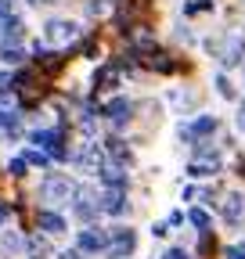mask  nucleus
Returning a JSON list of instances; mask_svg holds the SVG:
<instances>
[{
	"label": "nucleus",
	"instance_id": "obj_1",
	"mask_svg": "<svg viewBox=\"0 0 245 259\" xmlns=\"http://www.w3.org/2000/svg\"><path fill=\"white\" fill-rule=\"evenodd\" d=\"M134 248H137V234L130 227H112L108 231V248H105L108 259H127V255H134Z\"/></svg>",
	"mask_w": 245,
	"mask_h": 259
},
{
	"label": "nucleus",
	"instance_id": "obj_2",
	"mask_svg": "<svg viewBox=\"0 0 245 259\" xmlns=\"http://www.w3.org/2000/svg\"><path fill=\"white\" fill-rule=\"evenodd\" d=\"M76 36H79V25H76V22L54 18V22H47V25H44V40H47V44H58V47H65V44H72Z\"/></svg>",
	"mask_w": 245,
	"mask_h": 259
},
{
	"label": "nucleus",
	"instance_id": "obj_3",
	"mask_svg": "<svg viewBox=\"0 0 245 259\" xmlns=\"http://www.w3.org/2000/svg\"><path fill=\"white\" fill-rule=\"evenodd\" d=\"M72 194H76V205H72V212H76L83 223H90V220H94V216L101 212V202H94V191H90V187H76Z\"/></svg>",
	"mask_w": 245,
	"mask_h": 259
},
{
	"label": "nucleus",
	"instance_id": "obj_4",
	"mask_svg": "<svg viewBox=\"0 0 245 259\" xmlns=\"http://www.w3.org/2000/svg\"><path fill=\"white\" fill-rule=\"evenodd\" d=\"M33 144H40V151H47L51 158H65V148H61V134H58V130H36Z\"/></svg>",
	"mask_w": 245,
	"mask_h": 259
},
{
	"label": "nucleus",
	"instance_id": "obj_5",
	"mask_svg": "<svg viewBox=\"0 0 245 259\" xmlns=\"http://www.w3.org/2000/svg\"><path fill=\"white\" fill-rule=\"evenodd\" d=\"M101 212H108V216L127 212V187H108L101 194Z\"/></svg>",
	"mask_w": 245,
	"mask_h": 259
},
{
	"label": "nucleus",
	"instance_id": "obj_6",
	"mask_svg": "<svg viewBox=\"0 0 245 259\" xmlns=\"http://www.w3.org/2000/svg\"><path fill=\"white\" fill-rule=\"evenodd\" d=\"M209 134H217V115H198L191 126H180V137H184V141H191V137H209Z\"/></svg>",
	"mask_w": 245,
	"mask_h": 259
},
{
	"label": "nucleus",
	"instance_id": "obj_7",
	"mask_svg": "<svg viewBox=\"0 0 245 259\" xmlns=\"http://www.w3.org/2000/svg\"><path fill=\"white\" fill-rule=\"evenodd\" d=\"M105 248H108V234L105 231H94V227L79 231V252H105Z\"/></svg>",
	"mask_w": 245,
	"mask_h": 259
},
{
	"label": "nucleus",
	"instance_id": "obj_8",
	"mask_svg": "<svg viewBox=\"0 0 245 259\" xmlns=\"http://www.w3.org/2000/svg\"><path fill=\"white\" fill-rule=\"evenodd\" d=\"M217 58H220V65H238L245 58V40L241 36H227V44H224V51Z\"/></svg>",
	"mask_w": 245,
	"mask_h": 259
},
{
	"label": "nucleus",
	"instance_id": "obj_9",
	"mask_svg": "<svg viewBox=\"0 0 245 259\" xmlns=\"http://www.w3.org/2000/svg\"><path fill=\"white\" fill-rule=\"evenodd\" d=\"M241 216H245V194L231 191L227 198H224V220H227V223H238Z\"/></svg>",
	"mask_w": 245,
	"mask_h": 259
},
{
	"label": "nucleus",
	"instance_id": "obj_10",
	"mask_svg": "<svg viewBox=\"0 0 245 259\" xmlns=\"http://www.w3.org/2000/svg\"><path fill=\"white\" fill-rule=\"evenodd\" d=\"M130 112H134V105L127 101V97H115V101L105 108V115H108L115 126H127V122H130Z\"/></svg>",
	"mask_w": 245,
	"mask_h": 259
},
{
	"label": "nucleus",
	"instance_id": "obj_11",
	"mask_svg": "<svg viewBox=\"0 0 245 259\" xmlns=\"http://www.w3.org/2000/svg\"><path fill=\"white\" fill-rule=\"evenodd\" d=\"M36 223L44 227L47 234H61V231H65V220H61L58 212H51V209H40L36 212Z\"/></svg>",
	"mask_w": 245,
	"mask_h": 259
},
{
	"label": "nucleus",
	"instance_id": "obj_12",
	"mask_svg": "<svg viewBox=\"0 0 245 259\" xmlns=\"http://www.w3.org/2000/svg\"><path fill=\"white\" fill-rule=\"evenodd\" d=\"M79 166H83L87 173H98V169L105 166V155L98 151V144H87V151L79 155Z\"/></svg>",
	"mask_w": 245,
	"mask_h": 259
},
{
	"label": "nucleus",
	"instance_id": "obj_13",
	"mask_svg": "<svg viewBox=\"0 0 245 259\" xmlns=\"http://www.w3.org/2000/svg\"><path fill=\"white\" fill-rule=\"evenodd\" d=\"M40 191H44V198H65V194H69L72 187H69V180L51 177V180H44V187H40Z\"/></svg>",
	"mask_w": 245,
	"mask_h": 259
},
{
	"label": "nucleus",
	"instance_id": "obj_14",
	"mask_svg": "<svg viewBox=\"0 0 245 259\" xmlns=\"http://www.w3.org/2000/svg\"><path fill=\"white\" fill-rule=\"evenodd\" d=\"M191 177H213V173H220V162L217 158H195L191 166H188Z\"/></svg>",
	"mask_w": 245,
	"mask_h": 259
},
{
	"label": "nucleus",
	"instance_id": "obj_15",
	"mask_svg": "<svg viewBox=\"0 0 245 259\" xmlns=\"http://www.w3.org/2000/svg\"><path fill=\"white\" fill-rule=\"evenodd\" d=\"M101 180H105L108 187H127V173H123L119 166H105V169H101Z\"/></svg>",
	"mask_w": 245,
	"mask_h": 259
},
{
	"label": "nucleus",
	"instance_id": "obj_16",
	"mask_svg": "<svg viewBox=\"0 0 245 259\" xmlns=\"http://www.w3.org/2000/svg\"><path fill=\"white\" fill-rule=\"evenodd\" d=\"M188 220H191V227H198L202 234H209L213 220H209V212H206V209H191V212H188Z\"/></svg>",
	"mask_w": 245,
	"mask_h": 259
},
{
	"label": "nucleus",
	"instance_id": "obj_17",
	"mask_svg": "<svg viewBox=\"0 0 245 259\" xmlns=\"http://www.w3.org/2000/svg\"><path fill=\"white\" fill-rule=\"evenodd\" d=\"M25 248H29V255H33V259H47V255H51V245H47L44 238H29Z\"/></svg>",
	"mask_w": 245,
	"mask_h": 259
},
{
	"label": "nucleus",
	"instance_id": "obj_18",
	"mask_svg": "<svg viewBox=\"0 0 245 259\" xmlns=\"http://www.w3.org/2000/svg\"><path fill=\"white\" fill-rule=\"evenodd\" d=\"M115 83H119V72L112 69V65H105V69L98 72V87H101V90H112Z\"/></svg>",
	"mask_w": 245,
	"mask_h": 259
},
{
	"label": "nucleus",
	"instance_id": "obj_19",
	"mask_svg": "<svg viewBox=\"0 0 245 259\" xmlns=\"http://www.w3.org/2000/svg\"><path fill=\"white\" fill-rule=\"evenodd\" d=\"M0 248H4V255H15L22 248V238L18 234H4V238H0Z\"/></svg>",
	"mask_w": 245,
	"mask_h": 259
},
{
	"label": "nucleus",
	"instance_id": "obj_20",
	"mask_svg": "<svg viewBox=\"0 0 245 259\" xmlns=\"http://www.w3.org/2000/svg\"><path fill=\"white\" fill-rule=\"evenodd\" d=\"M108 155H112L115 162H130V151L123 148V141H108Z\"/></svg>",
	"mask_w": 245,
	"mask_h": 259
},
{
	"label": "nucleus",
	"instance_id": "obj_21",
	"mask_svg": "<svg viewBox=\"0 0 245 259\" xmlns=\"http://www.w3.org/2000/svg\"><path fill=\"white\" fill-rule=\"evenodd\" d=\"M198 11H213V0H188L184 15H198Z\"/></svg>",
	"mask_w": 245,
	"mask_h": 259
},
{
	"label": "nucleus",
	"instance_id": "obj_22",
	"mask_svg": "<svg viewBox=\"0 0 245 259\" xmlns=\"http://www.w3.org/2000/svg\"><path fill=\"white\" fill-rule=\"evenodd\" d=\"M217 94H220V97H227V101H234V87H231V79H227L224 72L217 76Z\"/></svg>",
	"mask_w": 245,
	"mask_h": 259
},
{
	"label": "nucleus",
	"instance_id": "obj_23",
	"mask_svg": "<svg viewBox=\"0 0 245 259\" xmlns=\"http://www.w3.org/2000/svg\"><path fill=\"white\" fill-rule=\"evenodd\" d=\"M0 58H4V61H8V65H18V61H22V58H25V54H22V51H18V47H0Z\"/></svg>",
	"mask_w": 245,
	"mask_h": 259
},
{
	"label": "nucleus",
	"instance_id": "obj_24",
	"mask_svg": "<svg viewBox=\"0 0 245 259\" xmlns=\"http://www.w3.org/2000/svg\"><path fill=\"white\" fill-rule=\"evenodd\" d=\"M8 173L11 177H25V158H11L8 162Z\"/></svg>",
	"mask_w": 245,
	"mask_h": 259
},
{
	"label": "nucleus",
	"instance_id": "obj_25",
	"mask_svg": "<svg viewBox=\"0 0 245 259\" xmlns=\"http://www.w3.org/2000/svg\"><path fill=\"white\" fill-rule=\"evenodd\" d=\"M25 162H33V166H47V151H25Z\"/></svg>",
	"mask_w": 245,
	"mask_h": 259
},
{
	"label": "nucleus",
	"instance_id": "obj_26",
	"mask_svg": "<svg viewBox=\"0 0 245 259\" xmlns=\"http://www.w3.org/2000/svg\"><path fill=\"white\" fill-rule=\"evenodd\" d=\"M224 255H227V259H245V248H241V245H231Z\"/></svg>",
	"mask_w": 245,
	"mask_h": 259
},
{
	"label": "nucleus",
	"instance_id": "obj_27",
	"mask_svg": "<svg viewBox=\"0 0 245 259\" xmlns=\"http://www.w3.org/2000/svg\"><path fill=\"white\" fill-rule=\"evenodd\" d=\"M162 259H191V255H188V252H184V248H170V252H166Z\"/></svg>",
	"mask_w": 245,
	"mask_h": 259
},
{
	"label": "nucleus",
	"instance_id": "obj_28",
	"mask_svg": "<svg viewBox=\"0 0 245 259\" xmlns=\"http://www.w3.org/2000/svg\"><path fill=\"white\" fill-rule=\"evenodd\" d=\"M87 11H90V15H101V11H105V0H90Z\"/></svg>",
	"mask_w": 245,
	"mask_h": 259
},
{
	"label": "nucleus",
	"instance_id": "obj_29",
	"mask_svg": "<svg viewBox=\"0 0 245 259\" xmlns=\"http://www.w3.org/2000/svg\"><path fill=\"white\" fill-rule=\"evenodd\" d=\"M58 259H83V252H79V248H65V252H61Z\"/></svg>",
	"mask_w": 245,
	"mask_h": 259
},
{
	"label": "nucleus",
	"instance_id": "obj_30",
	"mask_svg": "<svg viewBox=\"0 0 245 259\" xmlns=\"http://www.w3.org/2000/svg\"><path fill=\"white\" fill-rule=\"evenodd\" d=\"M234 122H238V130H241V134H245V101L238 105V119H234Z\"/></svg>",
	"mask_w": 245,
	"mask_h": 259
},
{
	"label": "nucleus",
	"instance_id": "obj_31",
	"mask_svg": "<svg viewBox=\"0 0 245 259\" xmlns=\"http://www.w3.org/2000/svg\"><path fill=\"white\" fill-rule=\"evenodd\" d=\"M8 83H11V76H8V72H0V94L8 90Z\"/></svg>",
	"mask_w": 245,
	"mask_h": 259
},
{
	"label": "nucleus",
	"instance_id": "obj_32",
	"mask_svg": "<svg viewBox=\"0 0 245 259\" xmlns=\"http://www.w3.org/2000/svg\"><path fill=\"white\" fill-rule=\"evenodd\" d=\"M0 8H4V11H8V8H15V0H0Z\"/></svg>",
	"mask_w": 245,
	"mask_h": 259
},
{
	"label": "nucleus",
	"instance_id": "obj_33",
	"mask_svg": "<svg viewBox=\"0 0 245 259\" xmlns=\"http://www.w3.org/2000/svg\"><path fill=\"white\" fill-rule=\"evenodd\" d=\"M4 216H8V205H0V223H4Z\"/></svg>",
	"mask_w": 245,
	"mask_h": 259
}]
</instances>
